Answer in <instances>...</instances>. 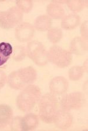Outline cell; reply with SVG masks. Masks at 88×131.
I'll list each match as a JSON object with an SVG mask.
<instances>
[{
  "label": "cell",
  "mask_w": 88,
  "mask_h": 131,
  "mask_svg": "<svg viewBox=\"0 0 88 131\" xmlns=\"http://www.w3.org/2000/svg\"><path fill=\"white\" fill-rule=\"evenodd\" d=\"M41 97V91L37 85H26L16 98V104L21 111L28 112L34 109Z\"/></svg>",
  "instance_id": "cell-1"
},
{
  "label": "cell",
  "mask_w": 88,
  "mask_h": 131,
  "mask_svg": "<svg viewBox=\"0 0 88 131\" xmlns=\"http://www.w3.org/2000/svg\"><path fill=\"white\" fill-rule=\"evenodd\" d=\"M59 110V102L56 96L51 93H46L38 102V116L46 124L54 122Z\"/></svg>",
  "instance_id": "cell-2"
},
{
  "label": "cell",
  "mask_w": 88,
  "mask_h": 131,
  "mask_svg": "<svg viewBox=\"0 0 88 131\" xmlns=\"http://www.w3.org/2000/svg\"><path fill=\"white\" fill-rule=\"evenodd\" d=\"M26 49L27 56L38 66H45L49 62L47 50L39 41L34 40L28 42Z\"/></svg>",
  "instance_id": "cell-3"
},
{
  "label": "cell",
  "mask_w": 88,
  "mask_h": 131,
  "mask_svg": "<svg viewBox=\"0 0 88 131\" xmlns=\"http://www.w3.org/2000/svg\"><path fill=\"white\" fill-rule=\"evenodd\" d=\"M47 53L48 61L59 68L69 66L72 61V54L69 50L58 45L51 46Z\"/></svg>",
  "instance_id": "cell-4"
},
{
  "label": "cell",
  "mask_w": 88,
  "mask_h": 131,
  "mask_svg": "<svg viewBox=\"0 0 88 131\" xmlns=\"http://www.w3.org/2000/svg\"><path fill=\"white\" fill-rule=\"evenodd\" d=\"M24 14L17 6L6 11L0 12V27L4 29H11L21 23Z\"/></svg>",
  "instance_id": "cell-5"
},
{
  "label": "cell",
  "mask_w": 88,
  "mask_h": 131,
  "mask_svg": "<svg viewBox=\"0 0 88 131\" xmlns=\"http://www.w3.org/2000/svg\"><path fill=\"white\" fill-rule=\"evenodd\" d=\"M83 104V97L80 92L65 94L61 98L59 105L62 109L70 111L79 110Z\"/></svg>",
  "instance_id": "cell-6"
},
{
  "label": "cell",
  "mask_w": 88,
  "mask_h": 131,
  "mask_svg": "<svg viewBox=\"0 0 88 131\" xmlns=\"http://www.w3.org/2000/svg\"><path fill=\"white\" fill-rule=\"evenodd\" d=\"M35 30L32 24L26 22H22L15 27V38L20 42H30L34 36Z\"/></svg>",
  "instance_id": "cell-7"
},
{
  "label": "cell",
  "mask_w": 88,
  "mask_h": 131,
  "mask_svg": "<svg viewBox=\"0 0 88 131\" xmlns=\"http://www.w3.org/2000/svg\"><path fill=\"white\" fill-rule=\"evenodd\" d=\"M73 121V116L70 111L61 108L59 109L53 123L58 129L66 130L72 126Z\"/></svg>",
  "instance_id": "cell-8"
},
{
  "label": "cell",
  "mask_w": 88,
  "mask_h": 131,
  "mask_svg": "<svg viewBox=\"0 0 88 131\" xmlns=\"http://www.w3.org/2000/svg\"><path fill=\"white\" fill-rule=\"evenodd\" d=\"M69 88V82L63 76H56L51 80L49 89L50 93L55 95H61L66 93Z\"/></svg>",
  "instance_id": "cell-9"
},
{
  "label": "cell",
  "mask_w": 88,
  "mask_h": 131,
  "mask_svg": "<svg viewBox=\"0 0 88 131\" xmlns=\"http://www.w3.org/2000/svg\"><path fill=\"white\" fill-rule=\"evenodd\" d=\"M21 81L25 85L32 84L37 79V73L33 67L28 66L17 70Z\"/></svg>",
  "instance_id": "cell-10"
},
{
  "label": "cell",
  "mask_w": 88,
  "mask_h": 131,
  "mask_svg": "<svg viewBox=\"0 0 88 131\" xmlns=\"http://www.w3.org/2000/svg\"><path fill=\"white\" fill-rule=\"evenodd\" d=\"M87 40H85L81 36L75 37L71 40L69 51L72 54L83 55L87 52Z\"/></svg>",
  "instance_id": "cell-11"
},
{
  "label": "cell",
  "mask_w": 88,
  "mask_h": 131,
  "mask_svg": "<svg viewBox=\"0 0 88 131\" xmlns=\"http://www.w3.org/2000/svg\"><path fill=\"white\" fill-rule=\"evenodd\" d=\"M39 122L40 118L37 115L33 113L26 114L21 118V130L30 131L35 130L38 127Z\"/></svg>",
  "instance_id": "cell-12"
},
{
  "label": "cell",
  "mask_w": 88,
  "mask_h": 131,
  "mask_svg": "<svg viewBox=\"0 0 88 131\" xmlns=\"http://www.w3.org/2000/svg\"><path fill=\"white\" fill-rule=\"evenodd\" d=\"M13 116V111L7 104H0V129H3L9 125Z\"/></svg>",
  "instance_id": "cell-13"
},
{
  "label": "cell",
  "mask_w": 88,
  "mask_h": 131,
  "mask_svg": "<svg viewBox=\"0 0 88 131\" xmlns=\"http://www.w3.org/2000/svg\"><path fill=\"white\" fill-rule=\"evenodd\" d=\"M81 23V17L78 14L71 13L65 15L61 20V28L63 29L71 30L75 29Z\"/></svg>",
  "instance_id": "cell-14"
},
{
  "label": "cell",
  "mask_w": 88,
  "mask_h": 131,
  "mask_svg": "<svg viewBox=\"0 0 88 131\" xmlns=\"http://www.w3.org/2000/svg\"><path fill=\"white\" fill-rule=\"evenodd\" d=\"M47 15L51 19H62L65 16V11L62 5L52 1L46 7Z\"/></svg>",
  "instance_id": "cell-15"
},
{
  "label": "cell",
  "mask_w": 88,
  "mask_h": 131,
  "mask_svg": "<svg viewBox=\"0 0 88 131\" xmlns=\"http://www.w3.org/2000/svg\"><path fill=\"white\" fill-rule=\"evenodd\" d=\"M52 19L47 15H41L36 18L34 21V27L35 29L41 32L48 31L52 28Z\"/></svg>",
  "instance_id": "cell-16"
},
{
  "label": "cell",
  "mask_w": 88,
  "mask_h": 131,
  "mask_svg": "<svg viewBox=\"0 0 88 131\" xmlns=\"http://www.w3.org/2000/svg\"><path fill=\"white\" fill-rule=\"evenodd\" d=\"M13 47L7 42L0 43V67L3 66L8 60L13 53Z\"/></svg>",
  "instance_id": "cell-17"
},
{
  "label": "cell",
  "mask_w": 88,
  "mask_h": 131,
  "mask_svg": "<svg viewBox=\"0 0 88 131\" xmlns=\"http://www.w3.org/2000/svg\"><path fill=\"white\" fill-rule=\"evenodd\" d=\"M7 83L9 87L15 90H21L26 86L18 77L17 71H12L8 75Z\"/></svg>",
  "instance_id": "cell-18"
},
{
  "label": "cell",
  "mask_w": 88,
  "mask_h": 131,
  "mask_svg": "<svg viewBox=\"0 0 88 131\" xmlns=\"http://www.w3.org/2000/svg\"><path fill=\"white\" fill-rule=\"evenodd\" d=\"M62 30L58 27L51 28L48 30L47 38L53 44H56L62 39Z\"/></svg>",
  "instance_id": "cell-19"
},
{
  "label": "cell",
  "mask_w": 88,
  "mask_h": 131,
  "mask_svg": "<svg viewBox=\"0 0 88 131\" xmlns=\"http://www.w3.org/2000/svg\"><path fill=\"white\" fill-rule=\"evenodd\" d=\"M66 4L71 11L76 14L82 11L85 7L86 1L84 0H69L66 1Z\"/></svg>",
  "instance_id": "cell-20"
},
{
  "label": "cell",
  "mask_w": 88,
  "mask_h": 131,
  "mask_svg": "<svg viewBox=\"0 0 88 131\" xmlns=\"http://www.w3.org/2000/svg\"><path fill=\"white\" fill-rule=\"evenodd\" d=\"M84 73H85V71L82 66H75L69 69L68 71L69 79L73 81H78L83 77Z\"/></svg>",
  "instance_id": "cell-21"
},
{
  "label": "cell",
  "mask_w": 88,
  "mask_h": 131,
  "mask_svg": "<svg viewBox=\"0 0 88 131\" xmlns=\"http://www.w3.org/2000/svg\"><path fill=\"white\" fill-rule=\"evenodd\" d=\"M13 58L16 61H21L25 59L26 54V48L23 45H17L13 50Z\"/></svg>",
  "instance_id": "cell-22"
},
{
  "label": "cell",
  "mask_w": 88,
  "mask_h": 131,
  "mask_svg": "<svg viewBox=\"0 0 88 131\" xmlns=\"http://www.w3.org/2000/svg\"><path fill=\"white\" fill-rule=\"evenodd\" d=\"M16 5L22 13H28L33 8V2L31 0H18L16 1Z\"/></svg>",
  "instance_id": "cell-23"
},
{
  "label": "cell",
  "mask_w": 88,
  "mask_h": 131,
  "mask_svg": "<svg viewBox=\"0 0 88 131\" xmlns=\"http://www.w3.org/2000/svg\"><path fill=\"white\" fill-rule=\"evenodd\" d=\"M22 116H16L12 119L10 122L9 126L11 127V130L13 131L21 130V121Z\"/></svg>",
  "instance_id": "cell-24"
},
{
  "label": "cell",
  "mask_w": 88,
  "mask_h": 131,
  "mask_svg": "<svg viewBox=\"0 0 88 131\" xmlns=\"http://www.w3.org/2000/svg\"><path fill=\"white\" fill-rule=\"evenodd\" d=\"M88 21L86 20L81 25L80 32H81V37L86 40H87L88 38Z\"/></svg>",
  "instance_id": "cell-25"
},
{
  "label": "cell",
  "mask_w": 88,
  "mask_h": 131,
  "mask_svg": "<svg viewBox=\"0 0 88 131\" xmlns=\"http://www.w3.org/2000/svg\"><path fill=\"white\" fill-rule=\"evenodd\" d=\"M7 75L4 71L0 70V87L3 88L7 81Z\"/></svg>",
  "instance_id": "cell-26"
},
{
  "label": "cell",
  "mask_w": 88,
  "mask_h": 131,
  "mask_svg": "<svg viewBox=\"0 0 88 131\" xmlns=\"http://www.w3.org/2000/svg\"><path fill=\"white\" fill-rule=\"evenodd\" d=\"M83 69L84 70V71H87V60L86 59V60H85V62H84V64H83V66H82Z\"/></svg>",
  "instance_id": "cell-27"
},
{
  "label": "cell",
  "mask_w": 88,
  "mask_h": 131,
  "mask_svg": "<svg viewBox=\"0 0 88 131\" xmlns=\"http://www.w3.org/2000/svg\"><path fill=\"white\" fill-rule=\"evenodd\" d=\"M1 87H0V90H1Z\"/></svg>",
  "instance_id": "cell-28"
}]
</instances>
